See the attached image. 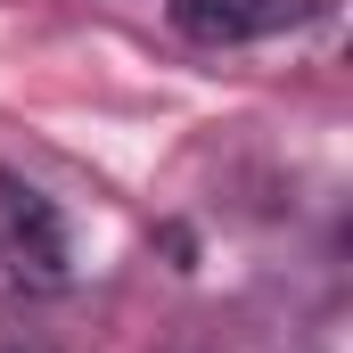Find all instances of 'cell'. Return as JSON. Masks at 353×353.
Here are the masks:
<instances>
[{
  "instance_id": "7a4b0ae2",
  "label": "cell",
  "mask_w": 353,
  "mask_h": 353,
  "mask_svg": "<svg viewBox=\"0 0 353 353\" xmlns=\"http://www.w3.org/2000/svg\"><path fill=\"white\" fill-rule=\"evenodd\" d=\"M8 271H17V279H33V288H58V279H66L58 214H50L33 189H8Z\"/></svg>"
},
{
  "instance_id": "6da1fadb",
  "label": "cell",
  "mask_w": 353,
  "mask_h": 353,
  "mask_svg": "<svg viewBox=\"0 0 353 353\" xmlns=\"http://www.w3.org/2000/svg\"><path fill=\"white\" fill-rule=\"evenodd\" d=\"M173 8V25L189 41H205V50H239V41H263L279 25H296L304 17V0H165Z\"/></svg>"
}]
</instances>
